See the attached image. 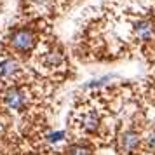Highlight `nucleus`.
I'll list each match as a JSON object with an SVG mask.
<instances>
[{"label":"nucleus","instance_id":"f257e3e1","mask_svg":"<svg viewBox=\"0 0 155 155\" xmlns=\"http://www.w3.org/2000/svg\"><path fill=\"white\" fill-rule=\"evenodd\" d=\"M37 44V35L30 28H19L11 35V45L16 52H30Z\"/></svg>","mask_w":155,"mask_h":155},{"label":"nucleus","instance_id":"f03ea898","mask_svg":"<svg viewBox=\"0 0 155 155\" xmlns=\"http://www.w3.org/2000/svg\"><path fill=\"white\" fill-rule=\"evenodd\" d=\"M4 103L9 110H16L19 112L26 106V94L19 89V87H11L4 94Z\"/></svg>","mask_w":155,"mask_h":155},{"label":"nucleus","instance_id":"7ed1b4c3","mask_svg":"<svg viewBox=\"0 0 155 155\" xmlns=\"http://www.w3.org/2000/svg\"><path fill=\"white\" fill-rule=\"evenodd\" d=\"M134 37L141 40V42H150L152 38L155 37V26L152 21L148 19H141V21L134 23V28H133Z\"/></svg>","mask_w":155,"mask_h":155},{"label":"nucleus","instance_id":"20e7f679","mask_svg":"<svg viewBox=\"0 0 155 155\" xmlns=\"http://www.w3.org/2000/svg\"><path fill=\"white\" fill-rule=\"evenodd\" d=\"M140 147V134L134 133V131H127V133L122 134L120 138V148L124 153H133L136 152Z\"/></svg>","mask_w":155,"mask_h":155},{"label":"nucleus","instance_id":"39448f33","mask_svg":"<svg viewBox=\"0 0 155 155\" xmlns=\"http://www.w3.org/2000/svg\"><path fill=\"white\" fill-rule=\"evenodd\" d=\"M18 71H19V63L16 59H5L4 63L0 64V75H2V78H5V80L16 77Z\"/></svg>","mask_w":155,"mask_h":155},{"label":"nucleus","instance_id":"423d86ee","mask_svg":"<svg viewBox=\"0 0 155 155\" xmlns=\"http://www.w3.org/2000/svg\"><path fill=\"white\" fill-rule=\"evenodd\" d=\"M80 127L84 129L85 133H94V131L99 127V117H98V113H94V112L85 113L84 117H82V120H80Z\"/></svg>","mask_w":155,"mask_h":155},{"label":"nucleus","instance_id":"0eeeda50","mask_svg":"<svg viewBox=\"0 0 155 155\" xmlns=\"http://www.w3.org/2000/svg\"><path fill=\"white\" fill-rule=\"evenodd\" d=\"M45 64L47 66H59L61 61H63V51L61 49H52L45 54Z\"/></svg>","mask_w":155,"mask_h":155},{"label":"nucleus","instance_id":"6e6552de","mask_svg":"<svg viewBox=\"0 0 155 155\" xmlns=\"http://www.w3.org/2000/svg\"><path fill=\"white\" fill-rule=\"evenodd\" d=\"M66 155H92V148L89 145H84V143H77V145L68 147Z\"/></svg>","mask_w":155,"mask_h":155},{"label":"nucleus","instance_id":"1a4fd4ad","mask_svg":"<svg viewBox=\"0 0 155 155\" xmlns=\"http://www.w3.org/2000/svg\"><path fill=\"white\" fill-rule=\"evenodd\" d=\"M64 138V133L63 131H58V133H52L49 136V141H52V143H56V141H61Z\"/></svg>","mask_w":155,"mask_h":155},{"label":"nucleus","instance_id":"9d476101","mask_svg":"<svg viewBox=\"0 0 155 155\" xmlns=\"http://www.w3.org/2000/svg\"><path fill=\"white\" fill-rule=\"evenodd\" d=\"M31 2H33L35 5H38V7H51L54 0H31Z\"/></svg>","mask_w":155,"mask_h":155},{"label":"nucleus","instance_id":"9b49d317","mask_svg":"<svg viewBox=\"0 0 155 155\" xmlns=\"http://www.w3.org/2000/svg\"><path fill=\"white\" fill-rule=\"evenodd\" d=\"M148 147H150V150H152V152H155V131L152 133V136L148 138Z\"/></svg>","mask_w":155,"mask_h":155}]
</instances>
